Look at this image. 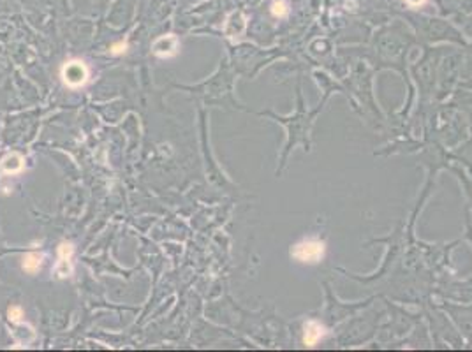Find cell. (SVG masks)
<instances>
[{"label": "cell", "instance_id": "cell-8", "mask_svg": "<svg viewBox=\"0 0 472 352\" xmlns=\"http://www.w3.org/2000/svg\"><path fill=\"white\" fill-rule=\"evenodd\" d=\"M41 264H43V257H41V255H37V254H28V255H25L21 268H23L25 273H35V271H37V269L41 268Z\"/></svg>", "mask_w": 472, "mask_h": 352}, {"label": "cell", "instance_id": "cell-1", "mask_svg": "<svg viewBox=\"0 0 472 352\" xmlns=\"http://www.w3.org/2000/svg\"><path fill=\"white\" fill-rule=\"evenodd\" d=\"M328 95H330V92H328L326 95H324L323 102H321L319 106L316 107V109L308 111L307 107L303 104V97H301V90L298 88V106H296V113L293 114L291 118H277V122H280V124H284L287 127V144H286V151H284V157H282V164H286V159H287V153L291 151V148L294 146V144L301 143L305 146V150H308L310 148V141H308V134H310V127L312 124H314V118L317 116V113H321V109H323L324 102L328 101Z\"/></svg>", "mask_w": 472, "mask_h": 352}, {"label": "cell", "instance_id": "cell-11", "mask_svg": "<svg viewBox=\"0 0 472 352\" xmlns=\"http://www.w3.org/2000/svg\"><path fill=\"white\" fill-rule=\"evenodd\" d=\"M125 50H127V43H116V44H113V46H111V53L113 55H120V53H124Z\"/></svg>", "mask_w": 472, "mask_h": 352}, {"label": "cell", "instance_id": "cell-12", "mask_svg": "<svg viewBox=\"0 0 472 352\" xmlns=\"http://www.w3.org/2000/svg\"><path fill=\"white\" fill-rule=\"evenodd\" d=\"M409 4H412V6H418V4H423L425 0H407Z\"/></svg>", "mask_w": 472, "mask_h": 352}, {"label": "cell", "instance_id": "cell-6", "mask_svg": "<svg viewBox=\"0 0 472 352\" xmlns=\"http://www.w3.org/2000/svg\"><path fill=\"white\" fill-rule=\"evenodd\" d=\"M23 166H25V159L21 157L18 151H11V153H7L6 157L2 159V162H0V175L14 176V175H18V173H21Z\"/></svg>", "mask_w": 472, "mask_h": 352}, {"label": "cell", "instance_id": "cell-5", "mask_svg": "<svg viewBox=\"0 0 472 352\" xmlns=\"http://www.w3.org/2000/svg\"><path fill=\"white\" fill-rule=\"evenodd\" d=\"M152 51H153V55H157V57H161V58L173 57V55H176V51H178V39L171 34L159 37L155 43L152 44Z\"/></svg>", "mask_w": 472, "mask_h": 352}, {"label": "cell", "instance_id": "cell-4", "mask_svg": "<svg viewBox=\"0 0 472 352\" xmlns=\"http://www.w3.org/2000/svg\"><path fill=\"white\" fill-rule=\"evenodd\" d=\"M72 252H74V248L71 243H62L58 247V262L55 268L58 279H65L72 273Z\"/></svg>", "mask_w": 472, "mask_h": 352}, {"label": "cell", "instance_id": "cell-3", "mask_svg": "<svg viewBox=\"0 0 472 352\" xmlns=\"http://www.w3.org/2000/svg\"><path fill=\"white\" fill-rule=\"evenodd\" d=\"M324 255V245L321 242H314V240H308V242H301L293 248V257L298 259L300 262H319Z\"/></svg>", "mask_w": 472, "mask_h": 352}, {"label": "cell", "instance_id": "cell-7", "mask_svg": "<svg viewBox=\"0 0 472 352\" xmlns=\"http://www.w3.org/2000/svg\"><path fill=\"white\" fill-rule=\"evenodd\" d=\"M321 336H323V326L317 324V322H310V324L305 328V343H307V345H314Z\"/></svg>", "mask_w": 472, "mask_h": 352}, {"label": "cell", "instance_id": "cell-10", "mask_svg": "<svg viewBox=\"0 0 472 352\" xmlns=\"http://www.w3.org/2000/svg\"><path fill=\"white\" fill-rule=\"evenodd\" d=\"M9 319L13 322H20L21 321V317H23V310H21V306H18V305H14V306H11L9 308Z\"/></svg>", "mask_w": 472, "mask_h": 352}, {"label": "cell", "instance_id": "cell-9", "mask_svg": "<svg viewBox=\"0 0 472 352\" xmlns=\"http://www.w3.org/2000/svg\"><path fill=\"white\" fill-rule=\"evenodd\" d=\"M271 13H273V16L284 18L287 13H289V7H287V2H284V0H275V2L271 4Z\"/></svg>", "mask_w": 472, "mask_h": 352}, {"label": "cell", "instance_id": "cell-2", "mask_svg": "<svg viewBox=\"0 0 472 352\" xmlns=\"http://www.w3.org/2000/svg\"><path fill=\"white\" fill-rule=\"evenodd\" d=\"M88 67L81 60H69L62 67V80L69 88H80L88 81Z\"/></svg>", "mask_w": 472, "mask_h": 352}]
</instances>
